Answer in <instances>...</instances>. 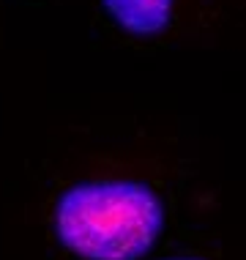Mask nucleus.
Segmentation results:
<instances>
[{"label":"nucleus","instance_id":"f257e3e1","mask_svg":"<svg viewBox=\"0 0 246 260\" xmlns=\"http://www.w3.org/2000/svg\"><path fill=\"white\" fill-rule=\"evenodd\" d=\"M167 222L156 189L137 178H88L68 186L52 208V230L80 260H139Z\"/></svg>","mask_w":246,"mask_h":260},{"label":"nucleus","instance_id":"7ed1b4c3","mask_svg":"<svg viewBox=\"0 0 246 260\" xmlns=\"http://www.w3.org/2000/svg\"><path fill=\"white\" fill-rule=\"evenodd\" d=\"M167 260H205V257H192V255H184V257H167Z\"/></svg>","mask_w":246,"mask_h":260},{"label":"nucleus","instance_id":"f03ea898","mask_svg":"<svg viewBox=\"0 0 246 260\" xmlns=\"http://www.w3.org/2000/svg\"><path fill=\"white\" fill-rule=\"evenodd\" d=\"M110 17L131 36H156L172 19L175 0H101Z\"/></svg>","mask_w":246,"mask_h":260}]
</instances>
